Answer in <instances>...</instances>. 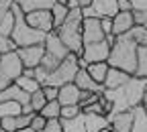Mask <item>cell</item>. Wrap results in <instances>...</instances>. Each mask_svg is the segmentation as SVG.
<instances>
[{
    "label": "cell",
    "mask_w": 147,
    "mask_h": 132,
    "mask_svg": "<svg viewBox=\"0 0 147 132\" xmlns=\"http://www.w3.org/2000/svg\"><path fill=\"white\" fill-rule=\"evenodd\" d=\"M147 85V77H137L133 75L125 85L117 87V89H104L102 96L113 104V112H125V110H133L135 106H139L143 102V89Z\"/></svg>",
    "instance_id": "1"
},
{
    "label": "cell",
    "mask_w": 147,
    "mask_h": 132,
    "mask_svg": "<svg viewBox=\"0 0 147 132\" xmlns=\"http://www.w3.org/2000/svg\"><path fill=\"white\" fill-rule=\"evenodd\" d=\"M137 49H139V45L133 41V37L129 33L119 35L115 39V43H113V47H110L108 65L135 75V69H137Z\"/></svg>",
    "instance_id": "2"
},
{
    "label": "cell",
    "mask_w": 147,
    "mask_h": 132,
    "mask_svg": "<svg viewBox=\"0 0 147 132\" xmlns=\"http://www.w3.org/2000/svg\"><path fill=\"white\" fill-rule=\"evenodd\" d=\"M82 21H84V14H82V8H69L65 21L59 29H55L59 35V39L65 43V47L76 53L78 57L84 51V39H82Z\"/></svg>",
    "instance_id": "3"
},
{
    "label": "cell",
    "mask_w": 147,
    "mask_h": 132,
    "mask_svg": "<svg viewBox=\"0 0 147 132\" xmlns=\"http://www.w3.org/2000/svg\"><path fill=\"white\" fill-rule=\"evenodd\" d=\"M12 10H14V27H12V41L16 43V47H29V45H37V43H43L45 41V35L43 31H37L33 29L27 18H25V12L18 8L16 4H12Z\"/></svg>",
    "instance_id": "4"
},
{
    "label": "cell",
    "mask_w": 147,
    "mask_h": 132,
    "mask_svg": "<svg viewBox=\"0 0 147 132\" xmlns=\"http://www.w3.org/2000/svg\"><path fill=\"white\" fill-rule=\"evenodd\" d=\"M43 45H45V55H43V59H41V67L49 73V71H53L55 67H57L67 55L71 53L67 47H65V43L59 39V35H57V31H49L47 35H45V41H43Z\"/></svg>",
    "instance_id": "5"
},
{
    "label": "cell",
    "mask_w": 147,
    "mask_h": 132,
    "mask_svg": "<svg viewBox=\"0 0 147 132\" xmlns=\"http://www.w3.org/2000/svg\"><path fill=\"white\" fill-rule=\"evenodd\" d=\"M80 57L76 53H69L67 57L55 67L53 71L47 73V77L43 81V85H55V87H61L65 83H71L74 79H76V73L80 69Z\"/></svg>",
    "instance_id": "6"
},
{
    "label": "cell",
    "mask_w": 147,
    "mask_h": 132,
    "mask_svg": "<svg viewBox=\"0 0 147 132\" xmlns=\"http://www.w3.org/2000/svg\"><path fill=\"white\" fill-rule=\"evenodd\" d=\"M23 61L16 55V51L12 53H4L0 57V89L8 87L10 83L16 81V77L23 75Z\"/></svg>",
    "instance_id": "7"
},
{
    "label": "cell",
    "mask_w": 147,
    "mask_h": 132,
    "mask_svg": "<svg viewBox=\"0 0 147 132\" xmlns=\"http://www.w3.org/2000/svg\"><path fill=\"white\" fill-rule=\"evenodd\" d=\"M119 12V0H92L90 6L82 8L84 16H96V18H113Z\"/></svg>",
    "instance_id": "8"
},
{
    "label": "cell",
    "mask_w": 147,
    "mask_h": 132,
    "mask_svg": "<svg viewBox=\"0 0 147 132\" xmlns=\"http://www.w3.org/2000/svg\"><path fill=\"white\" fill-rule=\"evenodd\" d=\"M108 55H110V45L104 39V41H98V43L84 45L80 59L86 61V63H100V61H108Z\"/></svg>",
    "instance_id": "9"
},
{
    "label": "cell",
    "mask_w": 147,
    "mask_h": 132,
    "mask_svg": "<svg viewBox=\"0 0 147 132\" xmlns=\"http://www.w3.org/2000/svg\"><path fill=\"white\" fill-rule=\"evenodd\" d=\"M104 37L106 35L102 31L100 18H96V16H84V21H82V39H84V45L104 41Z\"/></svg>",
    "instance_id": "10"
},
{
    "label": "cell",
    "mask_w": 147,
    "mask_h": 132,
    "mask_svg": "<svg viewBox=\"0 0 147 132\" xmlns=\"http://www.w3.org/2000/svg\"><path fill=\"white\" fill-rule=\"evenodd\" d=\"M16 55L21 57V61H23L25 67L35 69L37 65L41 63L43 55H45V45L43 43H37V45H29V47H18Z\"/></svg>",
    "instance_id": "11"
},
{
    "label": "cell",
    "mask_w": 147,
    "mask_h": 132,
    "mask_svg": "<svg viewBox=\"0 0 147 132\" xmlns=\"http://www.w3.org/2000/svg\"><path fill=\"white\" fill-rule=\"evenodd\" d=\"M25 18H27V23L33 29H37V31H43V33L53 31V16H51V10L49 8H39V10L27 12Z\"/></svg>",
    "instance_id": "12"
},
{
    "label": "cell",
    "mask_w": 147,
    "mask_h": 132,
    "mask_svg": "<svg viewBox=\"0 0 147 132\" xmlns=\"http://www.w3.org/2000/svg\"><path fill=\"white\" fill-rule=\"evenodd\" d=\"M133 120H135L133 110L117 112V114H110L108 116V124H110V130H113V132H131Z\"/></svg>",
    "instance_id": "13"
},
{
    "label": "cell",
    "mask_w": 147,
    "mask_h": 132,
    "mask_svg": "<svg viewBox=\"0 0 147 132\" xmlns=\"http://www.w3.org/2000/svg\"><path fill=\"white\" fill-rule=\"evenodd\" d=\"M35 116V112L33 114H16V116H6V118H0V128L2 130H10V132H21L25 128H29L31 120Z\"/></svg>",
    "instance_id": "14"
},
{
    "label": "cell",
    "mask_w": 147,
    "mask_h": 132,
    "mask_svg": "<svg viewBox=\"0 0 147 132\" xmlns=\"http://www.w3.org/2000/svg\"><path fill=\"white\" fill-rule=\"evenodd\" d=\"M135 27V18H133V10H119L113 16V35H125Z\"/></svg>",
    "instance_id": "15"
},
{
    "label": "cell",
    "mask_w": 147,
    "mask_h": 132,
    "mask_svg": "<svg viewBox=\"0 0 147 132\" xmlns=\"http://www.w3.org/2000/svg\"><path fill=\"white\" fill-rule=\"evenodd\" d=\"M6 100H12V102H18L21 106H25V104L31 102V93L21 89L16 83H10L8 87L0 89V102H6Z\"/></svg>",
    "instance_id": "16"
},
{
    "label": "cell",
    "mask_w": 147,
    "mask_h": 132,
    "mask_svg": "<svg viewBox=\"0 0 147 132\" xmlns=\"http://www.w3.org/2000/svg\"><path fill=\"white\" fill-rule=\"evenodd\" d=\"M74 83H76L82 91H98V93L104 91V85H102V83H96L94 79H92V77H90V73L86 71V67H80V69H78Z\"/></svg>",
    "instance_id": "17"
},
{
    "label": "cell",
    "mask_w": 147,
    "mask_h": 132,
    "mask_svg": "<svg viewBox=\"0 0 147 132\" xmlns=\"http://www.w3.org/2000/svg\"><path fill=\"white\" fill-rule=\"evenodd\" d=\"M131 77H133L131 73H127V71H123V69H117V67H110L102 85H104V89H117V87L125 85Z\"/></svg>",
    "instance_id": "18"
},
{
    "label": "cell",
    "mask_w": 147,
    "mask_h": 132,
    "mask_svg": "<svg viewBox=\"0 0 147 132\" xmlns=\"http://www.w3.org/2000/svg\"><path fill=\"white\" fill-rule=\"evenodd\" d=\"M80 87L76 85V83H65V85H61L59 87V93H57V102L61 104V106H74V104H78V100H80Z\"/></svg>",
    "instance_id": "19"
},
{
    "label": "cell",
    "mask_w": 147,
    "mask_h": 132,
    "mask_svg": "<svg viewBox=\"0 0 147 132\" xmlns=\"http://www.w3.org/2000/svg\"><path fill=\"white\" fill-rule=\"evenodd\" d=\"M84 122H86V132H98V130L110 126L108 116H104V114H86L84 112Z\"/></svg>",
    "instance_id": "20"
},
{
    "label": "cell",
    "mask_w": 147,
    "mask_h": 132,
    "mask_svg": "<svg viewBox=\"0 0 147 132\" xmlns=\"http://www.w3.org/2000/svg\"><path fill=\"white\" fill-rule=\"evenodd\" d=\"M12 2L27 14L33 10H39V8H51L55 0H12Z\"/></svg>",
    "instance_id": "21"
},
{
    "label": "cell",
    "mask_w": 147,
    "mask_h": 132,
    "mask_svg": "<svg viewBox=\"0 0 147 132\" xmlns=\"http://www.w3.org/2000/svg\"><path fill=\"white\" fill-rule=\"evenodd\" d=\"M108 69H110L108 61H100V63H88V65H86V71L90 73V77L94 79L96 83H104Z\"/></svg>",
    "instance_id": "22"
},
{
    "label": "cell",
    "mask_w": 147,
    "mask_h": 132,
    "mask_svg": "<svg viewBox=\"0 0 147 132\" xmlns=\"http://www.w3.org/2000/svg\"><path fill=\"white\" fill-rule=\"evenodd\" d=\"M133 114H135V120H133L131 132H147V112H145L143 104L133 108Z\"/></svg>",
    "instance_id": "23"
},
{
    "label": "cell",
    "mask_w": 147,
    "mask_h": 132,
    "mask_svg": "<svg viewBox=\"0 0 147 132\" xmlns=\"http://www.w3.org/2000/svg\"><path fill=\"white\" fill-rule=\"evenodd\" d=\"M49 10H51V16H53V31H55V29H59V27L63 25V21H65V16H67L69 8H67L65 4L53 2V6H51Z\"/></svg>",
    "instance_id": "24"
},
{
    "label": "cell",
    "mask_w": 147,
    "mask_h": 132,
    "mask_svg": "<svg viewBox=\"0 0 147 132\" xmlns=\"http://www.w3.org/2000/svg\"><path fill=\"white\" fill-rule=\"evenodd\" d=\"M63 124V132H86V122H84V112L78 114L71 120H61Z\"/></svg>",
    "instance_id": "25"
},
{
    "label": "cell",
    "mask_w": 147,
    "mask_h": 132,
    "mask_svg": "<svg viewBox=\"0 0 147 132\" xmlns=\"http://www.w3.org/2000/svg\"><path fill=\"white\" fill-rule=\"evenodd\" d=\"M137 77H147V45H141L137 49V69H135Z\"/></svg>",
    "instance_id": "26"
},
{
    "label": "cell",
    "mask_w": 147,
    "mask_h": 132,
    "mask_svg": "<svg viewBox=\"0 0 147 132\" xmlns=\"http://www.w3.org/2000/svg\"><path fill=\"white\" fill-rule=\"evenodd\" d=\"M23 112V106L18 102L6 100V102H0V118H6V116H16Z\"/></svg>",
    "instance_id": "27"
},
{
    "label": "cell",
    "mask_w": 147,
    "mask_h": 132,
    "mask_svg": "<svg viewBox=\"0 0 147 132\" xmlns=\"http://www.w3.org/2000/svg\"><path fill=\"white\" fill-rule=\"evenodd\" d=\"M39 114L45 116L47 120H49V118H59V114H61V104H59L57 100H49V102L41 108Z\"/></svg>",
    "instance_id": "28"
},
{
    "label": "cell",
    "mask_w": 147,
    "mask_h": 132,
    "mask_svg": "<svg viewBox=\"0 0 147 132\" xmlns=\"http://www.w3.org/2000/svg\"><path fill=\"white\" fill-rule=\"evenodd\" d=\"M21 89H25V91H29V93H33V91H37L41 87V83L37 81L35 77H25V75H21V77H16V81H14Z\"/></svg>",
    "instance_id": "29"
},
{
    "label": "cell",
    "mask_w": 147,
    "mask_h": 132,
    "mask_svg": "<svg viewBox=\"0 0 147 132\" xmlns=\"http://www.w3.org/2000/svg\"><path fill=\"white\" fill-rule=\"evenodd\" d=\"M31 108L35 110V112H41V108L47 104V98H45V93H43V87H39L37 91H33L31 93Z\"/></svg>",
    "instance_id": "30"
},
{
    "label": "cell",
    "mask_w": 147,
    "mask_h": 132,
    "mask_svg": "<svg viewBox=\"0 0 147 132\" xmlns=\"http://www.w3.org/2000/svg\"><path fill=\"white\" fill-rule=\"evenodd\" d=\"M129 35L133 37V41L141 47V45H147V29L143 25H135L131 31H129Z\"/></svg>",
    "instance_id": "31"
},
{
    "label": "cell",
    "mask_w": 147,
    "mask_h": 132,
    "mask_svg": "<svg viewBox=\"0 0 147 132\" xmlns=\"http://www.w3.org/2000/svg\"><path fill=\"white\" fill-rule=\"evenodd\" d=\"M100 96H102V93H98V91H80L78 106H80V108H86V106H90V104L98 102V100H100Z\"/></svg>",
    "instance_id": "32"
},
{
    "label": "cell",
    "mask_w": 147,
    "mask_h": 132,
    "mask_svg": "<svg viewBox=\"0 0 147 132\" xmlns=\"http://www.w3.org/2000/svg\"><path fill=\"white\" fill-rule=\"evenodd\" d=\"M12 27H14V10L10 8V12L4 16V21L0 23V35H8V37H10Z\"/></svg>",
    "instance_id": "33"
},
{
    "label": "cell",
    "mask_w": 147,
    "mask_h": 132,
    "mask_svg": "<svg viewBox=\"0 0 147 132\" xmlns=\"http://www.w3.org/2000/svg\"><path fill=\"white\" fill-rule=\"evenodd\" d=\"M78 114H82V108H80L78 104H74V106H61L59 118H61V120H71V118H76Z\"/></svg>",
    "instance_id": "34"
},
{
    "label": "cell",
    "mask_w": 147,
    "mask_h": 132,
    "mask_svg": "<svg viewBox=\"0 0 147 132\" xmlns=\"http://www.w3.org/2000/svg\"><path fill=\"white\" fill-rule=\"evenodd\" d=\"M18 47H16V43L12 41V37H8V35H0V53H12V51H16Z\"/></svg>",
    "instance_id": "35"
},
{
    "label": "cell",
    "mask_w": 147,
    "mask_h": 132,
    "mask_svg": "<svg viewBox=\"0 0 147 132\" xmlns=\"http://www.w3.org/2000/svg\"><path fill=\"white\" fill-rule=\"evenodd\" d=\"M45 124H47V118L41 116L39 112H35V116H33V120H31V124H29V130H33V132H43Z\"/></svg>",
    "instance_id": "36"
},
{
    "label": "cell",
    "mask_w": 147,
    "mask_h": 132,
    "mask_svg": "<svg viewBox=\"0 0 147 132\" xmlns=\"http://www.w3.org/2000/svg\"><path fill=\"white\" fill-rule=\"evenodd\" d=\"M43 132H63V124H61V118H49Z\"/></svg>",
    "instance_id": "37"
},
{
    "label": "cell",
    "mask_w": 147,
    "mask_h": 132,
    "mask_svg": "<svg viewBox=\"0 0 147 132\" xmlns=\"http://www.w3.org/2000/svg\"><path fill=\"white\" fill-rule=\"evenodd\" d=\"M41 87H43V93H45L47 102H49V100H57L59 87H55V85H41Z\"/></svg>",
    "instance_id": "38"
},
{
    "label": "cell",
    "mask_w": 147,
    "mask_h": 132,
    "mask_svg": "<svg viewBox=\"0 0 147 132\" xmlns=\"http://www.w3.org/2000/svg\"><path fill=\"white\" fill-rule=\"evenodd\" d=\"M12 0H0V23L4 21V16L10 12V8H12Z\"/></svg>",
    "instance_id": "39"
},
{
    "label": "cell",
    "mask_w": 147,
    "mask_h": 132,
    "mask_svg": "<svg viewBox=\"0 0 147 132\" xmlns=\"http://www.w3.org/2000/svg\"><path fill=\"white\" fill-rule=\"evenodd\" d=\"M133 18H135V25H145L147 10H133Z\"/></svg>",
    "instance_id": "40"
},
{
    "label": "cell",
    "mask_w": 147,
    "mask_h": 132,
    "mask_svg": "<svg viewBox=\"0 0 147 132\" xmlns=\"http://www.w3.org/2000/svg\"><path fill=\"white\" fill-rule=\"evenodd\" d=\"M100 25H102V31H104V35L113 33V18H108V16L100 18Z\"/></svg>",
    "instance_id": "41"
},
{
    "label": "cell",
    "mask_w": 147,
    "mask_h": 132,
    "mask_svg": "<svg viewBox=\"0 0 147 132\" xmlns=\"http://www.w3.org/2000/svg\"><path fill=\"white\" fill-rule=\"evenodd\" d=\"M133 10H147V0H131Z\"/></svg>",
    "instance_id": "42"
},
{
    "label": "cell",
    "mask_w": 147,
    "mask_h": 132,
    "mask_svg": "<svg viewBox=\"0 0 147 132\" xmlns=\"http://www.w3.org/2000/svg\"><path fill=\"white\" fill-rule=\"evenodd\" d=\"M55 2H59V4H65L67 8H78L80 4H78V0H55ZM82 8V6H80Z\"/></svg>",
    "instance_id": "43"
},
{
    "label": "cell",
    "mask_w": 147,
    "mask_h": 132,
    "mask_svg": "<svg viewBox=\"0 0 147 132\" xmlns=\"http://www.w3.org/2000/svg\"><path fill=\"white\" fill-rule=\"evenodd\" d=\"M119 10H133L131 0H119Z\"/></svg>",
    "instance_id": "44"
},
{
    "label": "cell",
    "mask_w": 147,
    "mask_h": 132,
    "mask_svg": "<svg viewBox=\"0 0 147 132\" xmlns=\"http://www.w3.org/2000/svg\"><path fill=\"white\" fill-rule=\"evenodd\" d=\"M33 112H35V110L31 108V104H25V106H23V114H33Z\"/></svg>",
    "instance_id": "45"
},
{
    "label": "cell",
    "mask_w": 147,
    "mask_h": 132,
    "mask_svg": "<svg viewBox=\"0 0 147 132\" xmlns=\"http://www.w3.org/2000/svg\"><path fill=\"white\" fill-rule=\"evenodd\" d=\"M90 2H92V0H78V4H80L82 8H86V6H90Z\"/></svg>",
    "instance_id": "46"
},
{
    "label": "cell",
    "mask_w": 147,
    "mask_h": 132,
    "mask_svg": "<svg viewBox=\"0 0 147 132\" xmlns=\"http://www.w3.org/2000/svg\"><path fill=\"white\" fill-rule=\"evenodd\" d=\"M141 104H147V85H145V89H143V102Z\"/></svg>",
    "instance_id": "47"
},
{
    "label": "cell",
    "mask_w": 147,
    "mask_h": 132,
    "mask_svg": "<svg viewBox=\"0 0 147 132\" xmlns=\"http://www.w3.org/2000/svg\"><path fill=\"white\" fill-rule=\"evenodd\" d=\"M98 132H110V126H106V128H102V130H98Z\"/></svg>",
    "instance_id": "48"
},
{
    "label": "cell",
    "mask_w": 147,
    "mask_h": 132,
    "mask_svg": "<svg viewBox=\"0 0 147 132\" xmlns=\"http://www.w3.org/2000/svg\"><path fill=\"white\" fill-rule=\"evenodd\" d=\"M21 132H33V130H29V128H25V130H21Z\"/></svg>",
    "instance_id": "49"
},
{
    "label": "cell",
    "mask_w": 147,
    "mask_h": 132,
    "mask_svg": "<svg viewBox=\"0 0 147 132\" xmlns=\"http://www.w3.org/2000/svg\"><path fill=\"white\" fill-rule=\"evenodd\" d=\"M0 132H10V130H2V128H0Z\"/></svg>",
    "instance_id": "50"
},
{
    "label": "cell",
    "mask_w": 147,
    "mask_h": 132,
    "mask_svg": "<svg viewBox=\"0 0 147 132\" xmlns=\"http://www.w3.org/2000/svg\"><path fill=\"white\" fill-rule=\"evenodd\" d=\"M143 108H145V112H147V104H143Z\"/></svg>",
    "instance_id": "51"
},
{
    "label": "cell",
    "mask_w": 147,
    "mask_h": 132,
    "mask_svg": "<svg viewBox=\"0 0 147 132\" xmlns=\"http://www.w3.org/2000/svg\"><path fill=\"white\" fill-rule=\"evenodd\" d=\"M143 27H145V29H147V21H145V25H143Z\"/></svg>",
    "instance_id": "52"
},
{
    "label": "cell",
    "mask_w": 147,
    "mask_h": 132,
    "mask_svg": "<svg viewBox=\"0 0 147 132\" xmlns=\"http://www.w3.org/2000/svg\"><path fill=\"white\" fill-rule=\"evenodd\" d=\"M0 57H2V53H0Z\"/></svg>",
    "instance_id": "53"
},
{
    "label": "cell",
    "mask_w": 147,
    "mask_h": 132,
    "mask_svg": "<svg viewBox=\"0 0 147 132\" xmlns=\"http://www.w3.org/2000/svg\"><path fill=\"white\" fill-rule=\"evenodd\" d=\"M110 132H113V130H110Z\"/></svg>",
    "instance_id": "54"
}]
</instances>
